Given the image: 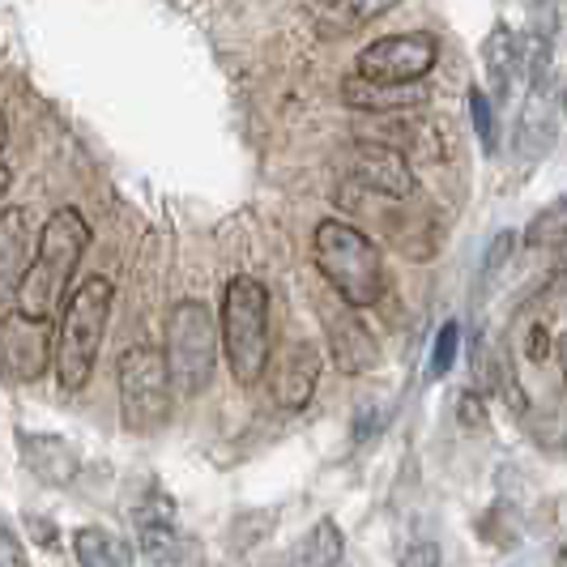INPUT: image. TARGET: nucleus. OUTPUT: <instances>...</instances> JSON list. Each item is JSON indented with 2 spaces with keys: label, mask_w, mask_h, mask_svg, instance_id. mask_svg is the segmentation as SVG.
<instances>
[{
  "label": "nucleus",
  "mask_w": 567,
  "mask_h": 567,
  "mask_svg": "<svg viewBox=\"0 0 567 567\" xmlns=\"http://www.w3.org/2000/svg\"><path fill=\"white\" fill-rule=\"evenodd\" d=\"M269 398L286 414H299L308 401L316 398V384H320V354H316L312 341H290L282 346L274 359H269Z\"/></svg>",
  "instance_id": "obj_10"
},
{
  "label": "nucleus",
  "mask_w": 567,
  "mask_h": 567,
  "mask_svg": "<svg viewBox=\"0 0 567 567\" xmlns=\"http://www.w3.org/2000/svg\"><path fill=\"white\" fill-rule=\"evenodd\" d=\"M85 248H90V223L73 205H60L39 230L34 260H30V274L13 312L30 316V320H56V312H64V303L73 295V274L82 265Z\"/></svg>",
  "instance_id": "obj_1"
},
{
  "label": "nucleus",
  "mask_w": 567,
  "mask_h": 567,
  "mask_svg": "<svg viewBox=\"0 0 567 567\" xmlns=\"http://www.w3.org/2000/svg\"><path fill=\"white\" fill-rule=\"evenodd\" d=\"M4 193H9V167H0V200H4Z\"/></svg>",
  "instance_id": "obj_34"
},
{
  "label": "nucleus",
  "mask_w": 567,
  "mask_h": 567,
  "mask_svg": "<svg viewBox=\"0 0 567 567\" xmlns=\"http://www.w3.org/2000/svg\"><path fill=\"white\" fill-rule=\"evenodd\" d=\"M0 567H30L27 546H22L18 529H13L4 516H0Z\"/></svg>",
  "instance_id": "obj_27"
},
{
  "label": "nucleus",
  "mask_w": 567,
  "mask_h": 567,
  "mask_svg": "<svg viewBox=\"0 0 567 567\" xmlns=\"http://www.w3.org/2000/svg\"><path fill=\"white\" fill-rule=\"evenodd\" d=\"M529 354H534V359H542V354H546V329H534V333H529Z\"/></svg>",
  "instance_id": "obj_32"
},
{
  "label": "nucleus",
  "mask_w": 567,
  "mask_h": 567,
  "mask_svg": "<svg viewBox=\"0 0 567 567\" xmlns=\"http://www.w3.org/2000/svg\"><path fill=\"white\" fill-rule=\"evenodd\" d=\"M48 363L56 368V329L52 320H30L22 312H9L0 324V375L13 384L39 380Z\"/></svg>",
  "instance_id": "obj_8"
},
{
  "label": "nucleus",
  "mask_w": 567,
  "mask_h": 567,
  "mask_svg": "<svg viewBox=\"0 0 567 567\" xmlns=\"http://www.w3.org/2000/svg\"><path fill=\"white\" fill-rule=\"evenodd\" d=\"M18 440H22V444H18V449H22V465L34 474V483L69 486L78 478L82 461L69 449V440H60V435H39V431H22Z\"/></svg>",
  "instance_id": "obj_13"
},
{
  "label": "nucleus",
  "mask_w": 567,
  "mask_h": 567,
  "mask_svg": "<svg viewBox=\"0 0 567 567\" xmlns=\"http://www.w3.org/2000/svg\"><path fill=\"white\" fill-rule=\"evenodd\" d=\"M380 423H384L380 405H375V401H363V405H359V414H354V431H350V435H354V444H368L371 435L380 431Z\"/></svg>",
  "instance_id": "obj_29"
},
{
  "label": "nucleus",
  "mask_w": 567,
  "mask_h": 567,
  "mask_svg": "<svg viewBox=\"0 0 567 567\" xmlns=\"http://www.w3.org/2000/svg\"><path fill=\"white\" fill-rule=\"evenodd\" d=\"M341 550H346V538H341L338 520H316L303 538L295 542V550L286 555L282 567H338Z\"/></svg>",
  "instance_id": "obj_16"
},
{
  "label": "nucleus",
  "mask_w": 567,
  "mask_h": 567,
  "mask_svg": "<svg viewBox=\"0 0 567 567\" xmlns=\"http://www.w3.org/2000/svg\"><path fill=\"white\" fill-rule=\"evenodd\" d=\"M73 555L78 567H133V546L103 525H82L73 534Z\"/></svg>",
  "instance_id": "obj_15"
},
{
  "label": "nucleus",
  "mask_w": 567,
  "mask_h": 567,
  "mask_svg": "<svg viewBox=\"0 0 567 567\" xmlns=\"http://www.w3.org/2000/svg\"><path fill=\"white\" fill-rule=\"evenodd\" d=\"M461 338H465L461 320H444V324H440V333L431 341V359H426V380H431V384L453 371L456 354H461Z\"/></svg>",
  "instance_id": "obj_22"
},
{
  "label": "nucleus",
  "mask_w": 567,
  "mask_h": 567,
  "mask_svg": "<svg viewBox=\"0 0 567 567\" xmlns=\"http://www.w3.org/2000/svg\"><path fill=\"white\" fill-rule=\"evenodd\" d=\"M27 525H30V534H34V538H39V546H48V550H52V546H56V525H52V520H43V516H27Z\"/></svg>",
  "instance_id": "obj_31"
},
{
  "label": "nucleus",
  "mask_w": 567,
  "mask_h": 567,
  "mask_svg": "<svg viewBox=\"0 0 567 567\" xmlns=\"http://www.w3.org/2000/svg\"><path fill=\"white\" fill-rule=\"evenodd\" d=\"M341 94H346V103H350V107H359V112H384V115L410 112V107H419V103H423V94H419V90H389V85L363 82V78H346Z\"/></svg>",
  "instance_id": "obj_18"
},
{
  "label": "nucleus",
  "mask_w": 567,
  "mask_h": 567,
  "mask_svg": "<svg viewBox=\"0 0 567 567\" xmlns=\"http://www.w3.org/2000/svg\"><path fill=\"white\" fill-rule=\"evenodd\" d=\"M223 354L239 384H256L269 371V290L252 274H235L223 290Z\"/></svg>",
  "instance_id": "obj_4"
},
{
  "label": "nucleus",
  "mask_w": 567,
  "mask_h": 567,
  "mask_svg": "<svg viewBox=\"0 0 567 567\" xmlns=\"http://www.w3.org/2000/svg\"><path fill=\"white\" fill-rule=\"evenodd\" d=\"M486 85H491V103H508L512 78H516V34L508 27H495L483 43Z\"/></svg>",
  "instance_id": "obj_17"
},
{
  "label": "nucleus",
  "mask_w": 567,
  "mask_h": 567,
  "mask_svg": "<svg viewBox=\"0 0 567 567\" xmlns=\"http://www.w3.org/2000/svg\"><path fill=\"white\" fill-rule=\"evenodd\" d=\"M525 244L529 248H559V244H567V197H555L546 209H538L529 218Z\"/></svg>",
  "instance_id": "obj_21"
},
{
  "label": "nucleus",
  "mask_w": 567,
  "mask_h": 567,
  "mask_svg": "<svg viewBox=\"0 0 567 567\" xmlns=\"http://www.w3.org/2000/svg\"><path fill=\"white\" fill-rule=\"evenodd\" d=\"M401 567H440V546L435 542H410L405 555H401Z\"/></svg>",
  "instance_id": "obj_30"
},
{
  "label": "nucleus",
  "mask_w": 567,
  "mask_h": 567,
  "mask_svg": "<svg viewBox=\"0 0 567 567\" xmlns=\"http://www.w3.org/2000/svg\"><path fill=\"white\" fill-rule=\"evenodd\" d=\"M559 94L555 85H542V90H529L525 94V107L516 115V158L520 163H542L550 150H555V137H559Z\"/></svg>",
  "instance_id": "obj_12"
},
{
  "label": "nucleus",
  "mask_w": 567,
  "mask_h": 567,
  "mask_svg": "<svg viewBox=\"0 0 567 567\" xmlns=\"http://www.w3.org/2000/svg\"><path fill=\"white\" fill-rule=\"evenodd\" d=\"M440 60V43L426 30H405V34H384L368 43L354 69L363 82L389 85V90H414V82H423L426 73Z\"/></svg>",
  "instance_id": "obj_7"
},
{
  "label": "nucleus",
  "mask_w": 567,
  "mask_h": 567,
  "mask_svg": "<svg viewBox=\"0 0 567 567\" xmlns=\"http://www.w3.org/2000/svg\"><path fill=\"white\" fill-rule=\"evenodd\" d=\"M393 4H359V0H341V4H320V9H312L316 18H333L338 22V30L333 34H346V30L363 27V22H371V18H384Z\"/></svg>",
  "instance_id": "obj_24"
},
{
  "label": "nucleus",
  "mask_w": 567,
  "mask_h": 567,
  "mask_svg": "<svg viewBox=\"0 0 567 567\" xmlns=\"http://www.w3.org/2000/svg\"><path fill=\"white\" fill-rule=\"evenodd\" d=\"M559 107H564V115H567V85L559 90Z\"/></svg>",
  "instance_id": "obj_37"
},
{
  "label": "nucleus",
  "mask_w": 567,
  "mask_h": 567,
  "mask_svg": "<svg viewBox=\"0 0 567 567\" xmlns=\"http://www.w3.org/2000/svg\"><path fill=\"white\" fill-rule=\"evenodd\" d=\"M550 60H555V43L538 34L534 27L516 30V78L525 90H542L550 85Z\"/></svg>",
  "instance_id": "obj_19"
},
{
  "label": "nucleus",
  "mask_w": 567,
  "mask_h": 567,
  "mask_svg": "<svg viewBox=\"0 0 567 567\" xmlns=\"http://www.w3.org/2000/svg\"><path fill=\"white\" fill-rule=\"evenodd\" d=\"M512 252H516V230H499V235L486 244V256H483V278H486V282H495V278L508 269Z\"/></svg>",
  "instance_id": "obj_26"
},
{
  "label": "nucleus",
  "mask_w": 567,
  "mask_h": 567,
  "mask_svg": "<svg viewBox=\"0 0 567 567\" xmlns=\"http://www.w3.org/2000/svg\"><path fill=\"white\" fill-rule=\"evenodd\" d=\"M470 371H474V389L483 398H495L499 389H512L508 363H504L499 346L486 338L483 329H474V338H470Z\"/></svg>",
  "instance_id": "obj_20"
},
{
  "label": "nucleus",
  "mask_w": 567,
  "mask_h": 567,
  "mask_svg": "<svg viewBox=\"0 0 567 567\" xmlns=\"http://www.w3.org/2000/svg\"><path fill=\"white\" fill-rule=\"evenodd\" d=\"M218 350H223V329L214 324L209 303L184 299L167 316V371L175 384V398H200L214 384L218 371Z\"/></svg>",
  "instance_id": "obj_5"
},
{
  "label": "nucleus",
  "mask_w": 567,
  "mask_h": 567,
  "mask_svg": "<svg viewBox=\"0 0 567 567\" xmlns=\"http://www.w3.org/2000/svg\"><path fill=\"white\" fill-rule=\"evenodd\" d=\"M350 179H354L359 188H368V193L389 197V200H405L419 193V179H414L410 158L389 142L354 145V154H350Z\"/></svg>",
  "instance_id": "obj_9"
},
{
  "label": "nucleus",
  "mask_w": 567,
  "mask_h": 567,
  "mask_svg": "<svg viewBox=\"0 0 567 567\" xmlns=\"http://www.w3.org/2000/svg\"><path fill=\"white\" fill-rule=\"evenodd\" d=\"M4 137H9V120L0 115V150H4Z\"/></svg>",
  "instance_id": "obj_35"
},
{
  "label": "nucleus",
  "mask_w": 567,
  "mask_h": 567,
  "mask_svg": "<svg viewBox=\"0 0 567 567\" xmlns=\"http://www.w3.org/2000/svg\"><path fill=\"white\" fill-rule=\"evenodd\" d=\"M555 567H567V542L559 546V559H555Z\"/></svg>",
  "instance_id": "obj_36"
},
{
  "label": "nucleus",
  "mask_w": 567,
  "mask_h": 567,
  "mask_svg": "<svg viewBox=\"0 0 567 567\" xmlns=\"http://www.w3.org/2000/svg\"><path fill=\"white\" fill-rule=\"evenodd\" d=\"M470 115H474V133H478V145H483V154L491 158L495 150H499V124H495V103H491V94L486 90H470Z\"/></svg>",
  "instance_id": "obj_25"
},
{
  "label": "nucleus",
  "mask_w": 567,
  "mask_h": 567,
  "mask_svg": "<svg viewBox=\"0 0 567 567\" xmlns=\"http://www.w3.org/2000/svg\"><path fill=\"white\" fill-rule=\"evenodd\" d=\"M483 393L478 389H465L461 398H456V419L465 426H486V405H483Z\"/></svg>",
  "instance_id": "obj_28"
},
{
  "label": "nucleus",
  "mask_w": 567,
  "mask_h": 567,
  "mask_svg": "<svg viewBox=\"0 0 567 567\" xmlns=\"http://www.w3.org/2000/svg\"><path fill=\"white\" fill-rule=\"evenodd\" d=\"M312 252L324 282L338 290L350 312L375 308L384 299V286H389L384 256L359 227H350L341 218H324L312 235Z\"/></svg>",
  "instance_id": "obj_2"
},
{
  "label": "nucleus",
  "mask_w": 567,
  "mask_h": 567,
  "mask_svg": "<svg viewBox=\"0 0 567 567\" xmlns=\"http://www.w3.org/2000/svg\"><path fill=\"white\" fill-rule=\"evenodd\" d=\"M137 546H142L145 559L158 567L175 564L179 550H184V542H179V529H175V525H142V529H137Z\"/></svg>",
  "instance_id": "obj_23"
},
{
  "label": "nucleus",
  "mask_w": 567,
  "mask_h": 567,
  "mask_svg": "<svg viewBox=\"0 0 567 567\" xmlns=\"http://www.w3.org/2000/svg\"><path fill=\"white\" fill-rule=\"evenodd\" d=\"M30 244H39V239L30 230L27 209H0V312L18 308V295H22L30 260H34Z\"/></svg>",
  "instance_id": "obj_11"
},
{
  "label": "nucleus",
  "mask_w": 567,
  "mask_h": 567,
  "mask_svg": "<svg viewBox=\"0 0 567 567\" xmlns=\"http://www.w3.org/2000/svg\"><path fill=\"white\" fill-rule=\"evenodd\" d=\"M555 359H559V371H564V380H567V329L555 338Z\"/></svg>",
  "instance_id": "obj_33"
},
{
  "label": "nucleus",
  "mask_w": 567,
  "mask_h": 567,
  "mask_svg": "<svg viewBox=\"0 0 567 567\" xmlns=\"http://www.w3.org/2000/svg\"><path fill=\"white\" fill-rule=\"evenodd\" d=\"M329 354H333L338 371H346V375H363V371L375 368L380 346H375L371 329L359 320V316L341 312L329 320Z\"/></svg>",
  "instance_id": "obj_14"
},
{
  "label": "nucleus",
  "mask_w": 567,
  "mask_h": 567,
  "mask_svg": "<svg viewBox=\"0 0 567 567\" xmlns=\"http://www.w3.org/2000/svg\"><path fill=\"white\" fill-rule=\"evenodd\" d=\"M112 303H115V286L103 274H90L69 295V303H64L56 324V380L64 393H82L85 389L90 371L99 363V350H103Z\"/></svg>",
  "instance_id": "obj_3"
},
{
  "label": "nucleus",
  "mask_w": 567,
  "mask_h": 567,
  "mask_svg": "<svg viewBox=\"0 0 567 567\" xmlns=\"http://www.w3.org/2000/svg\"><path fill=\"white\" fill-rule=\"evenodd\" d=\"M120 384V419L133 435H154L171 423L175 384H171L167 354L154 346H128L115 363Z\"/></svg>",
  "instance_id": "obj_6"
}]
</instances>
